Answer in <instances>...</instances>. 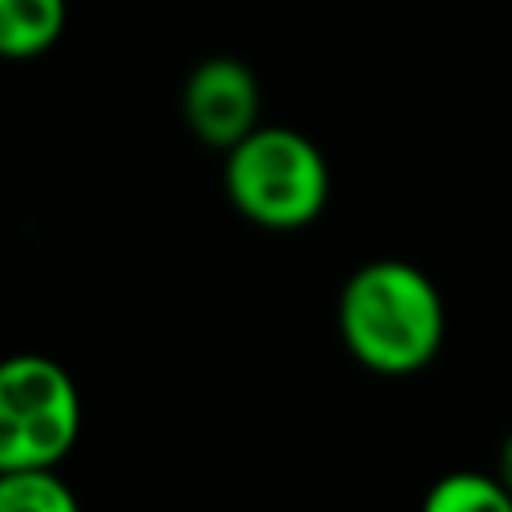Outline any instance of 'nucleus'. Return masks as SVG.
Segmentation results:
<instances>
[{
    "label": "nucleus",
    "mask_w": 512,
    "mask_h": 512,
    "mask_svg": "<svg viewBox=\"0 0 512 512\" xmlns=\"http://www.w3.org/2000/svg\"><path fill=\"white\" fill-rule=\"evenodd\" d=\"M340 340L376 376L424 372L444 344V300L432 276L408 260L360 264L336 300Z\"/></svg>",
    "instance_id": "nucleus-1"
},
{
    "label": "nucleus",
    "mask_w": 512,
    "mask_h": 512,
    "mask_svg": "<svg viewBox=\"0 0 512 512\" xmlns=\"http://www.w3.org/2000/svg\"><path fill=\"white\" fill-rule=\"evenodd\" d=\"M224 188L244 220L292 232L324 212L332 176L324 152L304 132L260 124L224 152Z\"/></svg>",
    "instance_id": "nucleus-2"
},
{
    "label": "nucleus",
    "mask_w": 512,
    "mask_h": 512,
    "mask_svg": "<svg viewBox=\"0 0 512 512\" xmlns=\"http://www.w3.org/2000/svg\"><path fill=\"white\" fill-rule=\"evenodd\" d=\"M80 436V392L64 364L20 352L0 360V472L56 468Z\"/></svg>",
    "instance_id": "nucleus-3"
},
{
    "label": "nucleus",
    "mask_w": 512,
    "mask_h": 512,
    "mask_svg": "<svg viewBox=\"0 0 512 512\" xmlns=\"http://www.w3.org/2000/svg\"><path fill=\"white\" fill-rule=\"evenodd\" d=\"M180 112L200 144L228 152L260 128V80L236 56H208L188 72Z\"/></svg>",
    "instance_id": "nucleus-4"
},
{
    "label": "nucleus",
    "mask_w": 512,
    "mask_h": 512,
    "mask_svg": "<svg viewBox=\"0 0 512 512\" xmlns=\"http://www.w3.org/2000/svg\"><path fill=\"white\" fill-rule=\"evenodd\" d=\"M68 24V0H0V56L36 60Z\"/></svg>",
    "instance_id": "nucleus-5"
},
{
    "label": "nucleus",
    "mask_w": 512,
    "mask_h": 512,
    "mask_svg": "<svg viewBox=\"0 0 512 512\" xmlns=\"http://www.w3.org/2000/svg\"><path fill=\"white\" fill-rule=\"evenodd\" d=\"M420 512H512V488L496 472H444L424 492Z\"/></svg>",
    "instance_id": "nucleus-6"
},
{
    "label": "nucleus",
    "mask_w": 512,
    "mask_h": 512,
    "mask_svg": "<svg viewBox=\"0 0 512 512\" xmlns=\"http://www.w3.org/2000/svg\"><path fill=\"white\" fill-rule=\"evenodd\" d=\"M0 512H80V500L56 468H16L0 472Z\"/></svg>",
    "instance_id": "nucleus-7"
},
{
    "label": "nucleus",
    "mask_w": 512,
    "mask_h": 512,
    "mask_svg": "<svg viewBox=\"0 0 512 512\" xmlns=\"http://www.w3.org/2000/svg\"><path fill=\"white\" fill-rule=\"evenodd\" d=\"M496 476L512 488V428H508V436H504V444H500V452H496Z\"/></svg>",
    "instance_id": "nucleus-8"
}]
</instances>
